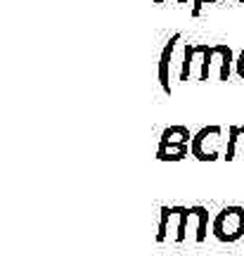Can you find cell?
Wrapping results in <instances>:
<instances>
[{"label":"cell","mask_w":244,"mask_h":256,"mask_svg":"<svg viewBox=\"0 0 244 256\" xmlns=\"http://www.w3.org/2000/svg\"><path fill=\"white\" fill-rule=\"evenodd\" d=\"M192 64H194V43L182 46V66H180V81H190Z\"/></svg>","instance_id":"8fae6325"},{"label":"cell","mask_w":244,"mask_h":256,"mask_svg":"<svg viewBox=\"0 0 244 256\" xmlns=\"http://www.w3.org/2000/svg\"><path fill=\"white\" fill-rule=\"evenodd\" d=\"M176 214H178V230H176V242H185L188 238V223L192 218L190 206H176Z\"/></svg>","instance_id":"30bf717a"},{"label":"cell","mask_w":244,"mask_h":256,"mask_svg":"<svg viewBox=\"0 0 244 256\" xmlns=\"http://www.w3.org/2000/svg\"><path fill=\"white\" fill-rule=\"evenodd\" d=\"M182 40L180 34H173L168 40H166V46L162 50V57H159V83H162V90L166 95H171V60H173V52H176V48L178 43Z\"/></svg>","instance_id":"3957f363"},{"label":"cell","mask_w":244,"mask_h":256,"mask_svg":"<svg viewBox=\"0 0 244 256\" xmlns=\"http://www.w3.org/2000/svg\"><path fill=\"white\" fill-rule=\"evenodd\" d=\"M240 145L244 147V126H230L228 128V145H226V162H235Z\"/></svg>","instance_id":"ba28073f"},{"label":"cell","mask_w":244,"mask_h":256,"mask_svg":"<svg viewBox=\"0 0 244 256\" xmlns=\"http://www.w3.org/2000/svg\"><path fill=\"white\" fill-rule=\"evenodd\" d=\"M218 0H192V17H199L202 14V8L204 5H214Z\"/></svg>","instance_id":"4fadbf2b"},{"label":"cell","mask_w":244,"mask_h":256,"mask_svg":"<svg viewBox=\"0 0 244 256\" xmlns=\"http://www.w3.org/2000/svg\"><path fill=\"white\" fill-rule=\"evenodd\" d=\"M199 60V81H208L211 66H214V46L199 43L194 46V62Z\"/></svg>","instance_id":"8992f818"},{"label":"cell","mask_w":244,"mask_h":256,"mask_svg":"<svg viewBox=\"0 0 244 256\" xmlns=\"http://www.w3.org/2000/svg\"><path fill=\"white\" fill-rule=\"evenodd\" d=\"M188 156H192L190 145H159V150H156L159 162H182Z\"/></svg>","instance_id":"52a82bcc"},{"label":"cell","mask_w":244,"mask_h":256,"mask_svg":"<svg viewBox=\"0 0 244 256\" xmlns=\"http://www.w3.org/2000/svg\"><path fill=\"white\" fill-rule=\"evenodd\" d=\"M220 145H223V128L220 126H204L199 128L190 142L192 156L197 162H216L220 156Z\"/></svg>","instance_id":"7a4b0ae2"},{"label":"cell","mask_w":244,"mask_h":256,"mask_svg":"<svg viewBox=\"0 0 244 256\" xmlns=\"http://www.w3.org/2000/svg\"><path fill=\"white\" fill-rule=\"evenodd\" d=\"M173 216H176V214H173V206H162V220H159V232H156V242H159V244L168 238V223H171Z\"/></svg>","instance_id":"7c38bea8"},{"label":"cell","mask_w":244,"mask_h":256,"mask_svg":"<svg viewBox=\"0 0 244 256\" xmlns=\"http://www.w3.org/2000/svg\"><path fill=\"white\" fill-rule=\"evenodd\" d=\"M235 69H237V76L244 81V50L240 52V57L235 60Z\"/></svg>","instance_id":"5bb4252c"},{"label":"cell","mask_w":244,"mask_h":256,"mask_svg":"<svg viewBox=\"0 0 244 256\" xmlns=\"http://www.w3.org/2000/svg\"><path fill=\"white\" fill-rule=\"evenodd\" d=\"M218 62V78L220 81H228L230 78V72H232V62H235V57H232V50L230 46H214V64Z\"/></svg>","instance_id":"5b68a950"},{"label":"cell","mask_w":244,"mask_h":256,"mask_svg":"<svg viewBox=\"0 0 244 256\" xmlns=\"http://www.w3.org/2000/svg\"><path fill=\"white\" fill-rule=\"evenodd\" d=\"M190 211L192 216L197 218V235H194V240L202 244L208 235V209L206 206H190Z\"/></svg>","instance_id":"9c48e42d"},{"label":"cell","mask_w":244,"mask_h":256,"mask_svg":"<svg viewBox=\"0 0 244 256\" xmlns=\"http://www.w3.org/2000/svg\"><path fill=\"white\" fill-rule=\"evenodd\" d=\"M237 2H242V5H244V0H237Z\"/></svg>","instance_id":"2e32d148"},{"label":"cell","mask_w":244,"mask_h":256,"mask_svg":"<svg viewBox=\"0 0 244 256\" xmlns=\"http://www.w3.org/2000/svg\"><path fill=\"white\" fill-rule=\"evenodd\" d=\"M192 138H194V136L190 133V128L178 124V126L164 128L162 138H159V145H190Z\"/></svg>","instance_id":"277c9868"},{"label":"cell","mask_w":244,"mask_h":256,"mask_svg":"<svg viewBox=\"0 0 244 256\" xmlns=\"http://www.w3.org/2000/svg\"><path fill=\"white\" fill-rule=\"evenodd\" d=\"M154 2H156V5H162L164 0H154ZM178 2H182V5H185V2H188V0H178Z\"/></svg>","instance_id":"9a60e30c"},{"label":"cell","mask_w":244,"mask_h":256,"mask_svg":"<svg viewBox=\"0 0 244 256\" xmlns=\"http://www.w3.org/2000/svg\"><path fill=\"white\" fill-rule=\"evenodd\" d=\"M214 238L218 242H226V244H232L237 240L244 238V206H226L216 214L214 218Z\"/></svg>","instance_id":"6da1fadb"}]
</instances>
